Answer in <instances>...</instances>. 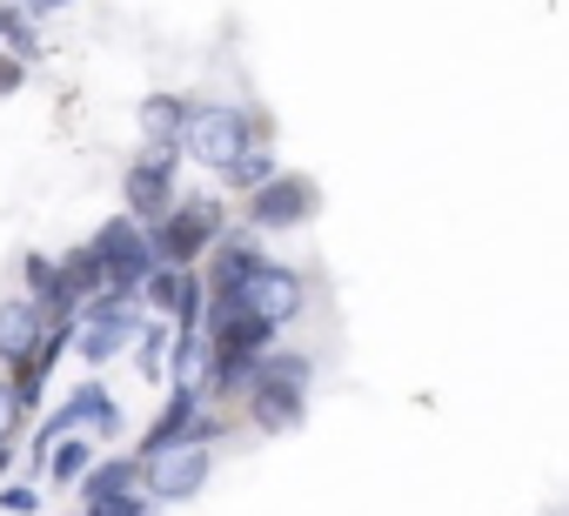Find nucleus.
I'll return each instance as SVG.
<instances>
[{"mask_svg": "<svg viewBox=\"0 0 569 516\" xmlns=\"http://www.w3.org/2000/svg\"><path fill=\"white\" fill-rule=\"evenodd\" d=\"M309 389H316V363L302 356V349H268L261 363H254V376H248V389H241V429H254V436H296L302 423H309Z\"/></svg>", "mask_w": 569, "mask_h": 516, "instance_id": "1", "label": "nucleus"}, {"mask_svg": "<svg viewBox=\"0 0 569 516\" xmlns=\"http://www.w3.org/2000/svg\"><path fill=\"white\" fill-rule=\"evenodd\" d=\"M261 141H274V128H268V115L261 108H241V101H194V115H188V135H181V155L201 168V175H228L248 148H261Z\"/></svg>", "mask_w": 569, "mask_h": 516, "instance_id": "2", "label": "nucleus"}, {"mask_svg": "<svg viewBox=\"0 0 569 516\" xmlns=\"http://www.w3.org/2000/svg\"><path fill=\"white\" fill-rule=\"evenodd\" d=\"M228 228H234L228 195H208V188H201V195H181V201L154 221V255H161V262H174V269H201Z\"/></svg>", "mask_w": 569, "mask_h": 516, "instance_id": "3", "label": "nucleus"}, {"mask_svg": "<svg viewBox=\"0 0 569 516\" xmlns=\"http://www.w3.org/2000/svg\"><path fill=\"white\" fill-rule=\"evenodd\" d=\"M61 436H94V443H114V436H121V403H114V389H108L101 376H88L81 389H68V403L34 429L28 463H34V469H48V449H54Z\"/></svg>", "mask_w": 569, "mask_h": 516, "instance_id": "4", "label": "nucleus"}, {"mask_svg": "<svg viewBox=\"0 0 569 516\" xmlns=\"http://www.w3.org/2000/svg\"><path fill=\"white\" fill-rule=\"evenodd\" d=\"M141 322H148V302H141V296H101V302H88V309L74 316V356H81L88 369H108V363L134 356Z\"/></svg>", "mask_w": 569, "mask_h": 516, "instance_id": "5", "label": "nucleus"}, {"mask_svg": "<svg viewBox=\"0 0 569 516\" xmlns=\"http://www.w3.org/2000/svg\"><path fill=\"white\" fill-rule=\"evenodd\" d=\"M316 215H322V181L302 175V168H281V175H268L254 195H241V221H248L254 235H296V228H309Z\"/></svg>", "mask_w": 569, "mask_h": 516, "instance_id": "6", "label": "nucleus"}, {"mask_svg": "<svg viewBox=\"0 0 569 516\" xmlns=\"http://www.w3.org/2000/svg\"><path fill=\"white\" fill-rule=\"evenodd\" d=\"M94 248H101V262H108V296H141V282L161 269V255H154V228L148 221H134L128 208L121 215H108L94 235H88Z\"/></svg>", "mask_w": 569, "mask_h": 516, "instance_id": "7", "label": "nucleus"}, {"mask_svg": "<svg viewBox=\"0 0 569 516\" xmlns=\"http://www.w3.org/2000/svg\"><path fill=\"white\" fill-rule=\"evenodd\" d=\"M208 476H214V443H194V436L161 443V449L141 456V489L154 503H188V496L208 489Z\"/></svg>", "mask_w": 569, "mask_h": 516, "instance_id": "8", "label": "nucleus"}, {"mask_svg": "<svg viewBox=\"0 0 569 516\" xmlns=\"http://www.w3.org/2000/svg\"><path fill=\"white\" fill-rule=\"evenodd\" d=\"M181 148H141L134 161H128V175H121V208L134 215V221H161L174 201H181Z\"/></svg>", "mask_w": 569, "mask_h": 516, "instance_id": "9", "label": "nucleus"}, {"mask_svg": "<svg viewBox=\"0 0 569 516\" xmlns=\"http://www.w3.org/2000/svg\"><path fill=\"white\" fill-rule=\"evenodd\" d=\"M241 309H254L261 322H274V329H289L302 309H309V276L296 269V262H274V255H268V262L241 282V296H234Z\"/></svg>", "mask_w": 569, "mask_h": 516, "instance_id": "10", "label": "nucleus"}, {"mask_svg": "<svg viewBox=\"0 0 569 516\" xmlns=\"http://www.w3.org/2000/svg\"><path fill=\"white\" fill-rule=\"evenodd\" d=\"M268 235H254L248 221H234L221 241H214V255H208V262H201V276H208V302H234L241 296V282L268 262V248H261Z\"/></svg>", "mask_w": 569, "mask_h": 516, "instance_id": "11", "label": "nucleus"}, {"mask_svg": "<svg viewBox=\"0 0 569 516\" xmlns=\"http://www.w3.org/2000/svg\"><path fill=\"white\" fill-rule=\"evenodd\" d=\"M48 329H54V316H48L28 289L0 296V369H21V363L48 343Z\"/></svg>", "mask_w": 569, "mask_h": 516, "instance_id": "12", "label": "nucleus"}, {"mask_svg": "<svg viewBox=\"0 0 569 516\" xmlns=\"http://www.w3.org/2000/svg\"><path fill=\"white\" fill-rule=\"evenodd\" d=\"M188 115H194V95L148 88V95L134 101V141H141V148H181V135H188Z\"/></svg>", "mask_w": 569, "mask_h": 516, "instance_id": "13", "label": "nucleus"}, {"mask_svg": "<svg viewBox=\"0 0 569 516\" xmlns=\"http://www.w3.org/2000/svg\"><path fill=\"white\" fill-rule=\"evenodd\" d=\"M134 489H141V456L134 449L94 456V469L81 476V503H114V496H134Z\"/></svg>", "mask_w": 569, "mask_h": 516, "instance_id": "14", "label": "nucleus"}, {"mask_svg": "<svg viewBox=\"0 0 569 516\" xmlns=\"http://www.w3.org/2000/svg\"><path fill=\"white\" fill-rule=\"evenodd\" d=\"M94 456H101L94 436H61V443L48 449V469H41V476H48L54 489H81V476L94 469Z\"/></svg>", "mask_w": 569, "mask_h": 516, "instance_id": "15", "label": "nucleus"}, {"mask_svg": "<svg viewBox=\"0 0 569 516\" xmlns=\"http://www.w3.org/2000/svg\"><path fill=\"white\" fill-rule=\"evenodd\" d=\"M268 175H281V155H274V141L248 148V155H241V161H234V168L221 175V195H234V201H241V195H254V188H261Z\"/></svg>", "mask_w": 569, "mask_h": 516, "instance_id": "16", "label": "nucleus"}, {"mask_svg": "<svg viewBox=\"0 0 569 516\" xmlns=\"http://www.w3.org/2000/svg\"><path fill=\"white\" fill-rule=\"evenodd\" d=\"M188 282H194V269H174V262H161V269L141 282V302H148V316H174V309H181V296H188Z\"/></svg>", "mask_w": 569, "mask_h": 516, "instance_id": "17", "label": "nucleus"}, {"mask_svg": "<svg viewBox=\"0 0 569 516\" xmlns=\"http://www.w3.org/2000/svg\"><path fill=\"white\" fill-rule=\"evenodd\" d=\"M28 416H34V403H28V389L0 369V443H14L21 429H28Z\"/></svg>", "mask_w": 569, "mask_h": 516, "instance_id": "18", "label": "nucleus"}, {"mask_svg": "<svg viewBox=\"0 0 569 516\" xmlns=\"http://www.w3.org/2000/svg\"><path fill=\"white\" fill-rule=\"evenodd\" d=\"M0 509H8V516H34L41 509V483L34 476H8V483H0Z\"/></svg>", "mask_w": 569, "mask_h": 516, "instance_id": "19", "label": "nucleus"}, {"mask_svg": "<svg viewBox=\"0 0 569 516\" xmlns=\"http://www.w3.org/2000/svg\"><path fill=\"white\" fill-rule=\"evenodd\" d=\"M161 503L148 496V489H134V496H114V503H81V516H154Z\"/></svg>", "mask_w": 569, "mask_h": 516, "instance_id": "20", "label": "nucleus"}, {"mask_svg": "<svg viewBox=\"0 0 569 516\" xmlns=\"http://www.w3.org/2000/svg\"><path fill=\"white\" fill-rule=\"evenodd\" d=\"M28 68H34V61H21L14 48H0V101H14V95L28 88Z\"/></svg>", "mask_w": 569, "mask_h": 516, "instance_id": "21", "label": "nucleus"}, {"mask_svg": "<svg viewBox=\"0 0 569 516\" xmlns=\"http://www.w3.org/2000/svg\"><path fill=\"white\" fill-rule=\"evenodd\" d=\"M68 8H74V0H21L28 21H54V14H68Z\"/></svg>", "mask_w": 569, "mask_h": 516, "instance_id": "22", "label": "nucleus"}, {"mask_svg": "<svg viewBox=\"0 0 569 516\" xmlns=\"http://www.w3.org/2000/svg\"><path fill=\"white\" fill-rule=\"evenodd\" d=\"M8 469H14V443H0V483H8Z\"/></svg>", "mask_w": 569, "mask_h": 516, "instance_id": "23", "label": "nucleus"}]
</instances>
